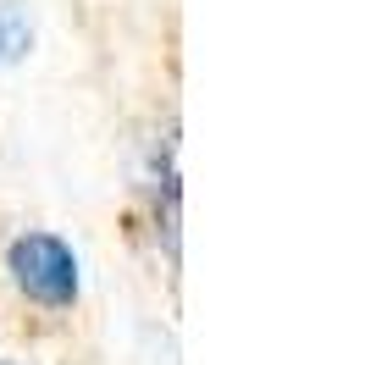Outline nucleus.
<instances>
[{
    "mask_svg": "<svg viewBox=\"0 0 365 365\" xmlns=\"http://www.w3.org/2000/svg\"><path fill=\"white\" fill-rule=\"evenodd\" d=\"M6 272H11V282H17L34 304H45V310H67L72 299H78V255H72V244L56 238V232H23V238H11Z\"/></svg>",
    "mask_w": 365,
    "mask_h": 365,
    "instance_id": "f257e3e1",
    "label": "nucleus"
},
{
    "mask_svg": "<svg viewBox=\"0 0 365 365\" xmlns=\"http://www.w3.org/2000/svg\"><path fill=\"white\" fill-rule=\"evenodd\" d=\"M28 45H34V23H28V11L17 6V0H0V67L23 61Z\"/></svg>",
    "mask_w": 365,
    "mask_h": 365,
    "instance_id": "f03ea898",
    "label": "nucleus"
},
{
    "mask_svg": "<svg viewBox=\"0 0 365 365\" xmlns=\"http://www.w3.org/2000/svg\"><path fill=\"white\" fill-rule=\"evenodd\" d=\"M0 365H6V360H0Z\"/></svg>",
    "mask_w": 365,
    "mask_h": 365,
    "instance_id": "7ed1b4c3",
    "label": "nucleus"
}]
</instances>
